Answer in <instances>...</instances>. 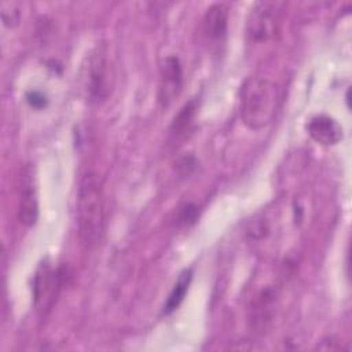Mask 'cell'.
Listing matches in <instances>:
<instances>
[{
    "instance_id": "8",
    "label": "cell",
    "mask_w": 352,
    "mask_h": 352,
    "mask_svg": "<svg viewBox=\"0 0 352 352\" xmlns=\"http://www.w3.org/2000/svg\"><path fill=\"white\" fill-rule=\"evenodd\" d=\"M228 26V8L226 4H212L204 16V33L210 41H221Z\"/></svg>"
},
{
    "instance_id": "10",
    "label": "cell",
    "mask_w": 352,
    "mask_h": 352,
    "mask_svg": "<svg viewBox=\"0 0 352 352\" xmlns=\"http://www.w3.org/2000/svg\"><path fill=\"white\" fill-rule=\"evenodd\" d=\"M195 110H197V104L194 100H190L180 109V111L177 113V116H175L173 122L170 125L172 135L183 136L190 129V125L192 124V120L195 116Z\"/></svg>"
},
{
    "instance_id": "4",
    "label": "cell",
    "mask_w": 352,
    "mask_h": 352,
    "mask_svg": "<svg viewBox=\"0 0 352 352\" xmlns=\"http://www.w3.org/2000/svg\"><path fill=\"white\" fill-rule=\"evenodd\" d=\"M111 69L103 48H98L89 58L87 91L89 100L100 103L107 99L111 89Z\"/></svg>"
},
{
    "instance_id": "6",
    "label": "cell",
    "mask_w": 352,
    "mask_h": 352,
    "mask_svg": "<svg viewBox=\"0 0 352 352\" xmlns=\"http://www.w3.org/2000/svg\"><path fill=\"white\" fill-rule=\"evenodd\" d=\"M183 84V69L180 60L175 55H169L161 65V85L160 102L168 106L179 95Z\"/></svg>"
},
{
    "instance_id": "7",
    "label": "cell",
    "mask_w": 352,
    "mask_h": 352,
    "mask_svg": "<svg viewBox=\"0 0 352 352\" xmlns=\"http://www.w3.org/2000/svg\"><path fill=\"white\" fill-rule=\"evenodd\" d=\"M307 131L316 143L323 146L337 144L342 139V126L326 114L312 117L307 125Z\"/></svg>"
},
{
    "instance_id": "2",
    "label": "cell",
    "mask_w": 352,
    "mask_h": 352,
    "mask_svg": "<svg viewBox=\"0 0 352 352\" xmlns=\"http://www.w3.org/2000/svg\"><path fill=\"white\" fill-rule=\"evenodd\" d=\"M280 92L278 84L265 77H249L241 88V118L250 129L270 125L279 109Z\"/></svg>"
},
{
    "instance_id": "3",
    "label": "cell",
    "mask_w": 352,
    "mask_h": 352,
    "mask_svg": "<svg viewBox=\"0 0 352 352\" xmlns=\"http://www.w3.org/2000/svg\"><path fill=\"white\" fill-rule=\"evenodd\" d=\"M279 11L278 3H256L248 16V37L254 43H263L272 38L279 30Z\"/></svg>"
},
{
    "instance_id": "13",
    "label": "cell",
    "mask_w": 352,
    "mask_h": 352,
    "mask_svg": "<svg viewBox=\"0 0 352 352\" xmlns=\"http://www.w3.org/2000/svg\"><path fill=\"white\" fill-rule=\"evenodd\" d=\"M26 102L34 109H41L47 104V98L40 91H29L26 92Z\"/></svg>"
},
{
    "instance_id": "11",
    "label": "cell",
    "mask_w": 352,
    "mask_h": 352,
    "mask_svg": "<svg viewBox=\"0 0 352 352\" xmlns=\"http://www.w3.org/2000/svg\"><path fill=\"white\" fill-rule=\"evenodd\" d=\"M0 14H1V21L7 28H14L19 22V11H18V4L11 3V1H3L0 4Z\"/></svg>"
},
{
    "instance_id": "12",
    "label": "cell",
    "mask_w": 352,
    "mask_h": 352,
    "mask_svg": "<svg viewBox=\"0 0 352 352\" xmlns=\"http://www.w3.org/2000/svg\"><path fill=\"white\" fill-rule=\"evenodd\" d=\"M198 219V206L194 204H186L183 208H180L179 212V223L184 226H191Z\"/></svg>"
},
{
    "instance_id": "5",
    "label": "cell",
    "mask_w": 352,
    "mask_h": 352,
    "mask_svg": "<svg viewBox=\"0 0 352 352\" xmlns=\"http://www.w3.org/2000/svg\"><path fill=\"white\" fill-rule=\"evenodd\" d=\"M18 219L26 227H33L38 219V199L34 168L28 164L21 173Z\"/></svg>"
},
{
    "instance_id": "9",
    "label": "cell",
    "mask_w": 352,
    "mask_h": 352,
    "mask_svg": "<svg viewBox=\"0 0 352 352\" xmlns=\"http://www.w3.org/2000/svg\"><path fill=\"white\" fill-rule=\"evenodd\" d=\"M191 279H192V270L191 268H186L179 274L170 293L168 294L166 301L164 302L162 312L165 315H169V314L175 312L180 307V304L183 302V300H184V297L188 292Z\"/></svg>"
},
{
    "instance_id": "14",
    "label": "cell",
    "mask_w": 352,
    "mask_h": 352,
    "mask_svg": "<svg viewBox=\"0 0 352 352\" xmlns=\"http://www.w3.org/2000/svg\"><path fill=\"white\" fill-rule=\"evenodd\" d=\"M195 165H197L195 158L191 157V155H188V157H183V158L179 160V162H177V169H179V172H180L183 176H186V175H190V173L194 170Z\"/></svg>"
},
{
    "instance_id": "1",
    "label": "cell",
    "mask_w": 352,
    "mask_h": 352,
    "mask_svg": "<svg viewBox=\"0 0 352 352\" xmlns=\"http://www.w3.org/2000/svg\"><path fill=\"white\" fill-rule=\"evenodd\" d=\"M76 221L81 243L87 249L96 248L104 232V205L102 180L92 170L85 172L78 182Z\"/></svg>"
}]
</instances>
